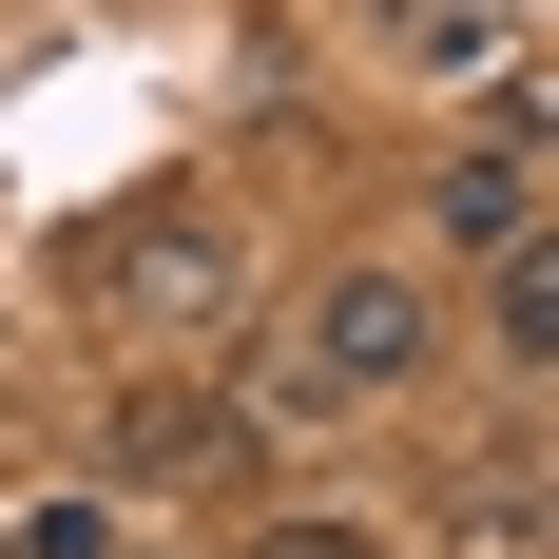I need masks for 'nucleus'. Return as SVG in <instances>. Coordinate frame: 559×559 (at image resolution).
I'll return each mask as SVG.
<instances>
[{
    "label": "nucleus",
    "instance_id": "obj_1",
    "mask_svg": "<svg viewBox=\"0 0 559 559\" xmlns=\"http://www.w3.org/2000/svg\"><path fill=\"white\" fill-rule=\"evenodd\" d=\"M78 289L116 309V347H193V329H231V213H116L97 251H78Z\"/></svg>",
    "mask_w": 559,
    "mask_h": 559
},
{
    "label": "nucleus",
    "instance_id": "obj_2",
    "mask_svg": "<svg viewBox=\"0 0 559 559\" xmlns=\"http://www.w3.org/2000/svg\"><path fill=\"white\" fill-rule=\"evenodd\" d=\"M425 271H347L329 309H309V367H289L271 405H386V386H425Z\"/></svg>",
    "mask_w": 559,
    "mask_h": 559
},
{
    "label": "nucleus",
    "instance_id": "obj_3",
    "mask_svg": "<svg viewBox=\"0 0 559 559\" xmlns=\"http://www.w3.org/2000/svg\"><path fill=\"white\" fill-rule=\"evenodd\" d=\"M521 231H540V155H521V135H483V155L444 174V251H521Z\"/></svg>",
    "mask_w": 559,
    "mask_h": 559
},
{
    "label": "nucleus",
    "instance_id": "obj_4",
    "mask_svg": "<svg viewBox=\"0 0 559 559\" xmlns=\"http://www.w3.org/2000/svg\"><path fill=\"white\" fill-rule=\"evenodd\" d=\"M502 367H559V251H540V231L502 251Z\"/></svg>",
    "mask_w": 559,
    "mask_h": 559
},
{
    "label": "nucleus",
    "instance_id": "obj_5",
    "mask_svg": "<svg viewBox=\"0 0 559 559\" xmlns=\"http://www.w3.org/2000/svg\"><path fill=\"white\" fill-rule=\"evenodd\" d=\"M502 39H521L502 0H444V20H425V0H405V58H425V78H483V58H502Z\"/></svg>",
    "mask_w": 559,
    "mask_h": 559
},
{
    "label": "nucleus",
    "instance_id": "obj_6",
    "mask_svg": "<svg viewBox=\"0 0 559 559\" xmlns=\"http://www.w3.org/2000/svg\"><path fill=\"white\" fill-rule=\"evenodd\" d=\"M20 559H116V521L97 502H20Z\"/></svg>",
    "mask_w": 559,
    "mask_h": 559
},
{
    "label": "nucleus",
    "instance_id": "obj_7",
    "mask_svg": "<svg viewBox=\"0 0 559 559\" xmlns=\"http://www.w3.org/2000/svg\"><path fill=\"white\" fill-rule=\"evenodd\" d=\"M271 559H367V540H347V521H289V540H271Z\"/></svg>",
    "mask_w": 559,
    "mask_h": 559
}]
</instances>
